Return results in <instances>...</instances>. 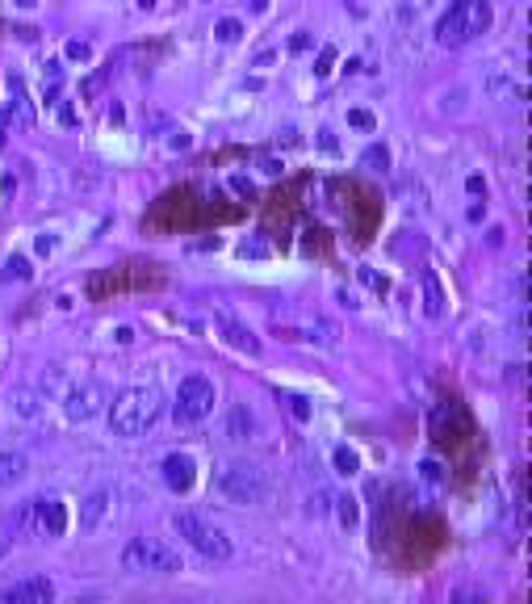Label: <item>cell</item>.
Returning <instances> with one entry per match:
<instances>
[{
	"instance_id": "1",
	"label": "cell",
	"mask_w": 532,
	"mask_h": 604,
	"mask_svg": "<svg viewBox=\"0 0 532 604\" xmlns=\"http://www.w3.org/2000/svg\"><path fill=\"white\" fill-rule=\"evenodd\" d=\"M164 416V391L160 386H126V391L109 403V428H114V437H147L155 420Z\"/></svg>"
},
{
	"instance_id": "2",
	"label": "cell",
	"mask_w": 532,
	"mask_h": 604,
	"mask_svg": "<svg viewBox=\"0 0 532 604\" xmlns=\"http://www.w3.org/2000/svg\"><path fill=\"white\" fill-rule=\"evenodd\" d=\"M491 21H495L491 0H453V5L436 17V47L457 51L465 42L482 38L491 30Z\"/></svg>"
},
{
	"instance_id": "3",
	"label": "cell",
	"mask_w": 532,
	"mask_h": 604,
	"mask_svg": "<svg viewBox=\"0 0 532 604\" xmlns=\"http://www.w3.org/2000/svg\"><path fill=\"white\" fill-rule=\"evenodd\" d=\"M214 487L231 504H260V500H269V491H273L269 474L252 462H223L214 474Z\"/></svg>"
},
{
	"instance_id": "4",
	"label": "cell",
	"mask_w": 532,
	"mask_h": 604,
	"mask_svg": "<svg viewBox=\"0 0 532 604\" xmlns=\"http://www.w3.org/2000/svg\"><path fill=\"white\" fill-rule=\"evenodd\" d=\"M172 525H176V533L185 537V546L202 554L206 563H227V558L235 554L231 537H227L223 529H218L214 521H206L202 512H176V516H172Z\"/></svg>"
},
{
	"instance_id": "5",
	"label": "cell",
	"mask_w": 532,
	"mask_h": 604,
	"mask_svg": "<svg viewBox=\"0 0 532 604\" xmlns=\"http://www.w3.org/2000/svg\"><path fill=\"white\" fill-rule=\"evenodd\" d=\"M122 571H130V575H176L181 571V554L164 542H155V537H130L122 546Z\"/></svg>"
},
{
	"instance_id": "6",
	"label": "cell",
	"mask_w": 532,
	"mask_h": 604,
	"mask_svg": "<svg viewBox=\"0 0 532 604\" xmlns=\"http://www.w3.org/2000/svg\"><path fill=\"white\" fill-rule=\"evenodd\" d=\"M210 412H214V382L206 374H189L181 386H176L172 416L181 424H202Z\"/></svg>"
},
{
	"instance_id": "7",
	"label": "cell",
	"mask_w": 532,
	"mask_h": 604,
	"mask_svg": "<svg viewBox=\"0 0 532 604\" xmlns=\"http://www.w3.org/2000/svg\"><path fill=\"white\" fill-rule=\"evenodd\" d=\"M101 412H105V386L97 378H84V382L68 386V395H63V416H68L72 424L93 420Z\"/></svg>"
},
{
	"instance_id": "8",
	"label": "cell",
	"mask_w": 532,
	"mask_h": 604,
	"mask_svg": "<svg viewBox=\"0 0 532 604\" xmlns=\"http://www.w3.org/2000/svg\"><path fill=\"white\" fill-rule=\"evenodd\" d=\"M160 479H164L168 491L185 495V491H193V483H197V466H193L189 453H168V458L160 462Z\"/></svg>"
},
{
	"instance_id": "9",
	"label": "cell",
	"mask_w": 532,
	"mask_h": 604,
	"mask_svg": "<svg viewBox=\"0 0 532 604\" xmlns=\"http://www.w3.org/2000/svg\"><path fill=\"white\" fill-rule=\"evenodd\" d=\"M51 600H55V584L42 575L21 579L13 588H0V604H51Z\"/></svg>"
},
{
	"instance_id": "10",
	"label": "cell",
	"mask_w": 532,
	"mask_h": 604,
	"mask_svg": "<svg viewBox=\"0 0 532 604\" xmlns=\"http://www.w3.org/2000/svg\"><path fill=\"white\" fill-rule=\"evenodd\" d=\"M9 89H13V101H9V110L0 114V131H9L13 122H21V126L34 122V105H30V97H26V84H21L17 76H9Z\"/></svg>"
},
{
	"instance_id": "11",
	"label": "cell",
	"mask_w": 532,
	"mask_h": 604,
	"mask_svg": "<svg viewBox=\"0 0 532 604\" xmlns=\"http://www.w3.org/2000/svg\"><path fill=\"white\" fill-rule=\"evenodd\" d=\"M218 328H223V340L231 344V349L248 353V357H260V340L252 336L248 323H239V319H231V315H218Z\"/></svg>"
},
{
	"instance_id": "12",
	"label": "cell",
	"mask_w": 532,
	"mask_h": 604,
	"mask_svg": "<svg viewBox=\"0 0 532 604\" xmlns=\"http://www.w3.org/2000/svg\"><path fill=\"white\" fill-rule=\"evenodd\" d=\"M21 529H34V512H30V500L26 504H17L5 521H0V558H5L9 550H13V542H17V533Z\"/></svg>"
},
{
	"instance_id": "13",
	"label": "cell",
	"mask_w": 532,
	"mask_h": 604,
	"mask_svg": "<svg viewBox=\"0 0 532 604\" xmlns=\"http://www.w3.org/2000/svg\"><path fill=\"white\" fill-rule=\"evenodd\" d=\"M30 512H34V525H42L51 537H59L63 529H68V508H63L59 500H30Z\"/></svg>"
},
{
	"instance_id": "14",
	"label": "cell",
	"mask_w": 532,
	"mask_h": 604,
	"mask_svg": "<svg viewBox=\"0 0 532 604\" xmlns=\"http://www.w3.org/2000/svg\"><path fill=\"white\" fill-rule=\"evenodd\" d=\"M419 286H424V315H428V319H440V315H445V286H440V277H436L432 269H424Z\"/></svg>"
},
{
	"instance_id": "15",
	"label": "cell",
	"mask_w": 532,
	"mask_h": 604,
	"mask_svg": "<svg viewBox=\"0 0 532 604\" xmlns=\"http://www.w3.org/2000/svg\"><path fill=\"white\" fill-rule=\"evenodd\" d=\"M26 470H30V462L21 458V453H0V487L21 483V479H26Z\"/></svg>"
},
{
	"instance_id": "16",
	"label": "cell",
	"mask_w": 532,
	"mask_h": 604,
	"mask_svg": "<svg viewBox=\"0 0 532 604\" xmlns=\"http://www.w3.org/2000/svg\"><path fill=\"white\" fill-rule=\"evenodd\" d=\"M105 512H109V491H93V495L84 500L80 521H84L88 529H93V525H101V516H105Z\"/></svg>"
},
{
	"instance_id": "17",
	"label": "cell",
	"mask_w": 532,
	"mask_h": 604,
	"mask_svg": "<svg viewBox=\"0 0 532 604\" xmlns=\"http://www.w3.org/2000/svg\"><path fill=\"white\" fill-rule=\"evenodd\" d=\"M331 462H336L340 474H357V466H361V458H357V449H352V445H336Z\"/></svg>"
},
{
	"instance_id": "18",
	"label": "cell",
	"mask_w": 532,
	"mask_h": 604,
	"mask_svg": "<svg viewBox=\"0 0 532 604\" xmlns=\"http://www.w3.org/2000/svg\"><path fill=\"white\" fill-rule=\"evenodd\" d=\"M0 277H5V282H30V261H26V256H9V261H5V273H0Z\"/></svg>"
},
{
	"instance_id": "19",
	"label": "cell",
	"mask_w": 532,
	"mask_h": 604,
	"mask_svg": "<svg viewBox=\"0 0 532 604\" xmlns=\"http://www.w3.org/2000/svg\"><path fill=\"white\" fill-rule=\"evenodd\" d=\"M361 168H369V172H390V156H386V147H369L365 156H361Z\"/></svg>"
},
{
	"instance_id": "20",
	"label": "cell",
	"mask_w": 532,
	"mask_h": 604,
	"mask_svg": "<svg viewBox=\"0 0 532 604\" xmlns=\"http://www.w3.org/2000/svg\"><path fill=\"white\" fill-rule=\"evenodd\" d=\"M336 516H340L344 529H357V500H352V495H340V500H336Z\"/></svg>"
},
{
	"instance_id": "21",
	"label": "cell",
	"mask_w": 532,
	"mask_h": 604,
	"mask_svg": "<svg viewBox=\"0 0 532 604\" xmlns=\"http://www.w3.org/2000/svg\"><path fill=\"white\" fill-rule=\"evenodd\" d=\"M13 399H17V412H21V416H42V395H34V391H17Z\"/></svg>"
},
{
	"instance_id": "22",
	"label": "cell",
	"mask_w": 532,
	"mask_h": 604,
	"mask_svg": "<svg viewBox=\"0 0 532 604\" xmlns=\"http://www.w3.org/2000/svg\"><path fill=\"white\" fill-rule=\"evenodd\" d=\"M214 34H218V42H239V38H243V26H239L235 17H223V21L214 26Z\"/></svg>"
},
{
	"instance_id": "23",
	"label": "cell",
	"mask_w": 532,
	"mask_h": 604,
	"mask_svg": "<svg viewBox=\"0 0 532 604\" xmlns=\"http://www.w3.org/2000/svg\"><path fill=\"white\" fill-rule=\"evenodd\" d=\"M285 407H290V416H294V420H302V424L310 420V412H315L306 395H285Z\"/></svg>"
},
{
	"instance_id": "24",
	"label": "cell",
	"mask_w": 532,
	"mask_h": 604,
	"mask_svg": "<svg viewBox=\"0 0 532 604\" xmlns=\"http://www.w3.org/2000/svg\"><path fill=\"white\" fill-rule=\"evenodd\" d=\"M63 55H68L72 63H84L88 55H93V47H88V42H80V38H76V42H68V51H63Z\"/></svg>"
},
{
	"instance_id": "25",
	"label": "cell",
	"mask_w": 532,
	"mask_h": 604,
	"mask_svg": "<svg viewBox=\"0 0 532 604\" xmlns=\"http://www.w3.org/2000/svg\"><path fill=\"white\" fill-rule=\"evenodd\" d=\"M348 122H352V126H361V131H373V126H378V118H373L369 110H352V114H348Z\"/></svg>"
},
{
	"instance_id": "26",
	"label": "cell",
	"mask_w": 532,
	"mask_h": 604,
	"mask_svg": "<svg viewBox=\"0 0 532 604\" xmlns=\"http://www.w3.org/2000/svg\"><path fill=\"white\" fill-rule=\"evenodd\" d=\"M239 252H243V256H260V252H273V248H269V240H260V235H256V240H248Z\"/></svg>"
},
{
	"instance_id": "27",
	"label": "cell",
	"mask_w": 532,
	"mask_h": 604,
	"mask_svg": "<svg viewBox=\"0 0 532 604\" xmlns=\"http://www.w3.org/2000/svg\"><path fill=\"white\" fill-rule=\"evenodd\" d=\"M331 63H336V51H323V55H319V68H315V72H319V76H327V72H331Z\"/></svg>"
},
{
	"instance_id": "28",
	"label": "cell",
	"mask_w": 532,
	"mask_h": 604,
	"mask_svg": "<svg viewBox=\"0 0 532 604\" xmlns=\"http://www.w3.org/2000/svg\"><path fill=\"white\" fill-rule=\"evenodd\" d=\"M310 42H315V38H310V34H294V38H290V51H306Z\"/></svg>"
},
{
	"instance_id": "29",
	"label": "cell",
	"mask_w": 532,
	"mask_h": 604,
	"mask_svg": "<svg viewBox=\"0 0 532 604\" xmlns=\"http://www.w3.org/2000/svg\"><path fill=\"white\" fill-rule=\"evenodd\" d=\"M59 122L63 126H76V110H72V105H63V110H59Z\"/></svg>"
},
{
	"instance_id": "30",
	"label": "cell",
	"mask_w": 532,
	"mask_h": 604,
	"mask_svg": "<svg viewBox=\"0 0 532 604\" xmlns=\"http://www.w3.org/2000/svg\"><path fill=\"white\" fill-rule=\"evenodd\" d=\"M13 5H17V9H34V5H38V0H13Z\"/></svg>"
},
{
	"instance_id": "31",
	"label": "cell",
	"mask_w": 532,
	"mask_h": 604,
	"mask_svg": "<svg viewBox=\"0 0 532 604\" xmlns=\"http://www.w3.org/2000/svg\"><path fill=\"white\" fill-rule=\"evenodd\" d=\"M139 5H143V9H155V0H139Z\"/></svg>"
}]
</instances>
